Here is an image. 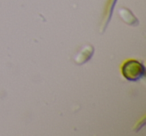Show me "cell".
Segmentation results:
<instances>
[{"label":"cell","instance_id":"6da1fadb","mask_svg":"<svg viewBox=\"0 0 146 136\" xmlns=\"http://www.w3.org/2000/svg\"><path fill=\"white\" fill-rule=\"evenodd\" d=\"M121 71L125 79L137 81L145 75V67L137 60H128L122 65Z\"/></svg>","mask_w":146,"mask_h":136}]
</instances>
